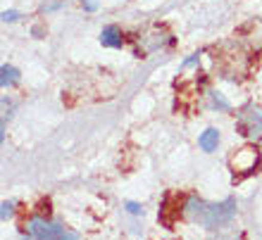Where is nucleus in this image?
I'll use <instances>...</instances> for the list:
<instances>
[{
  "mask_svg": "<svg viewBox=\"0 0 262 240\" xmlns=\"http://www.w3.org/2000/svg\"><path fill=\"white\" fill-rule=\"evenodd\" d=\"M181 214L186 219L195 221V224H203L207 231H217V228L227 226L229 221L234 219L236 202L234 200H224V202H217V205H207V202H203L198 198H188L184 202Z\"/></svg>",
  "mask_w": 262,
  "mask_h": 240,
  "instance_id": "nucleus-1",
  "label": "nucleus"
},
{
  "mask_svg": "<svg viewBox=\"0 0 262 240\" xmlns=\"http://www.w3.org/2000/svg\"><path fill=\"white\" fill-rule=\"evenodd\" d=\"M27 228L29 235H34V238H76L74 233H67L62 226H55V224H50V221L41 219V217L29 221Z\"/></svg>",
  "mask_w": 262,
  "mask_h": 240,
  "instance_id": "nucleus-2",
  "label": "nucleus"
},
{
  "mask_svg": "<svg viewBox=\"0 0 262 240\" xmlns=\"http://www.w3.org/2000/svg\"><path fill=\"white\" fill-rule=\"evenodd\" d=\"M241 129L246 136L262 140V114L257 110H246L241 114Z\"/></svg>",
  "mask_w": 262,
  "mask_h": 240,
  "instance_id": "nucleus-3",
  "label": "nucleus"
},
{
  "mask_svg": "<svg viewBox=\"0 0 262 240\" xmlns=\"http://www.w3.org/2000/svg\"><path fill=\"white\" fill-rule=\"evenodd\" d=\"M255 164H257V150L255 148H243V150H238L236 152V157L231 159L234 172H243V174L253 172Z\"/></svg>",
  "mask_w": 262,
  "mask_h": 240,
  "instance_id": "nucleus-4",
  "label": "nucleus"
},
{
  "mask_svg": "<svg viewBox=\"0 0 262 240\" xmlns=\"http://www.w3.org/2000/svg\"><path fill=\"white\" fill-rule=\"evenodd\" d=\"M100 43H103V45H107V48H122L124 38H122L119 27H105L103 34H100Z\"/></svg>",
  "mask_w": 262,
  "mask_h": 240,
  "instance_id": "nucleus-5",
  "label": "nucleus"
},
{
  "mask_svg": "<svg viewBox=\"0 0 262 240\" xmlns=\"http://www.w3.org/2000/svg\"><path fill=\"white\" fill-rule=\"evenodd\" d=\"M200 148L205 152H212V150H217V143H220V131L217 129H207L203 136H200Z\"/></svg>",
  "mask_w": 262,
  "mask_h": 240,
  "instance_id": "nucleus-6",
  "label": "nucleus"
},
{
  "mask_svg": "<svg viewBox=\"0 0 262 240\" xmlns=\"http://www.w3.org/2000/svg\"><path fill=\"white\" fill-rule=\"evenodd\" d=\"M0 74H3V79H0V83L3 86H14V83L19 81V71L14 67H10V64H3V69H0Z\"/></svg>",
  "mask_w": 262,
  "mask_h": 240,
  "instance_id": "nucleus-7",
  "label": "nucleus"
},
{
  "mask_svg": "<svg viewBox=\"0 0 262 240\" xmlns=\"http://www.w3.org/2000/svg\"><path fill=\"white\" fill-rule=\"evenodd\" d=\"M212 95V105L217 107V110H224V112H229V103L224 100V98L220 95V93H210Z\"/></svg>",
  "mask_w": 262,
  "mask_h": 240,
  "instance_id": "nucleus-8",
  "label": "nucleus"
},
{
  "mask_svg": "<svg viewBox=\"0 0 262 240\" xmlns=\"http://www.w3.org/2000/svg\"><path fill=\"white\" fill-rule=\"evenodd\" d=\"M62 3L64 0H46V3L41 5V12H53V10H57Z\"/></svg>",
  "mask_w": 262,
  "mask_h": 240,
  "instance_id": "nucleus-9",
  "label": "nucleus"
},
{
  "mask_svg": "<svg viewBox=\"0 0 262 240\" xmlns=\"http://www.w3.org/2000/svg\"><path fill=\"white\" fill-rule=\"evenodd\" d=\"M12 207H14V202H3V212H0V217H3V219L12 217Z\"/></svg>",
  "mask_w": 262,
  "mask_h": 240,
  "instance_id": "nucleus-10",
  "label": "nucleus"
},
{
  "mask_svg": "<svg viewBox=\"0 0 262 240\" xmlns=\"http://www.w3.org/2000/svg\"><path fill=\"white\" fill-rule=\"evenodd\" d=\"M126 209H129L131 214H141L143 209H141V205H136V202H126Z\"/></svg>",
  "mask_w": 262,
  "mask_h": 240,
  "instance_id": "nucleus-11",
  "label": "nucleus"
},
{
  "mask_svg": "<svg viewBox=\"0 0 262 240\" xmlns=\"http://www.w3.org/2000/svg\"><path fill=\"white\" fill-rule=\"evenodd\" d=\"M3 19H5V21H14V19H17V12H14V10H10V12H3Z\"/></svg>",
  "mask_w": 262,
  "mask_h": 240,
  "instance_id": "nucleus-12",
  "label": "nucleus"
},
{
  "mask_svg": "<svg viewBox=\"0 0 262 240\" xmlns=\"http://www.w3.org/2000/svg\"><path fill=\"white\" fill-rule=\"evenodd\" d=\"M83 7H86V10H89V12H93V10H96V3H93V0H86V3H83Z\"/></svg>",
  "mask_w": 262,
  "mask_h": 240,
  "instance_id": "nucleus-13",
  "label": "nucleus"
},
{
  "mask_svg": "<svg viewBox=\"0 0 262 240\" xmlns=\"http://www.w3.org/2000/svg\"><path fill=\"white\" fill-rule=\"evenodd\" d=\"M34 36H43V29L41 27H34V31H31Z\"/></svg>",
  "mask_w": 262,
  "mask_h": 240,
  "instance_id": "nucleus-14",
  "label": "nucleus"
}]
</instances>
